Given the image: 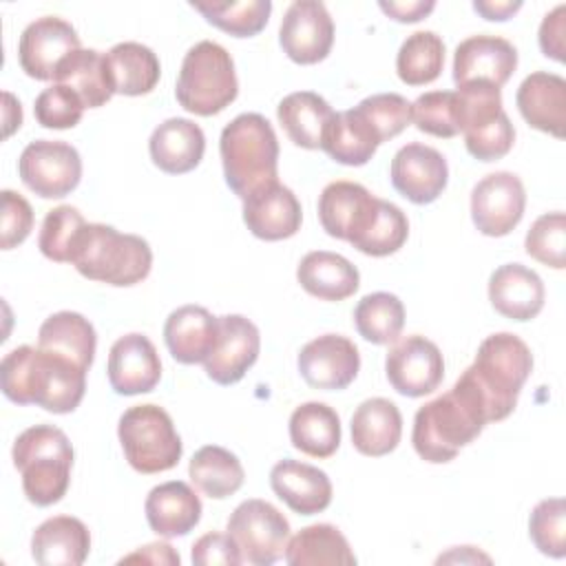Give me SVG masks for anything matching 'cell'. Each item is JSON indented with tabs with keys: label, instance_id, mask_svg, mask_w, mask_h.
<instances>
[{
	"label": "cell",
	"instance_id": "cell-1",
	"mask_svg": "<svg viewBox=\"0 0 566 566\" xmlns=\"http://www.w3.org/2000/svg\"><path fill=\"white\" fill-rule=\"evenodd\" d=\"M0 387L15 405L71 413L84 398L86 369L42 347L20 345L4 354L0 363Z\"/></svg>",
	"mask_w": 566,
	"mask_h": 566
},
{
	"label": "cell",
	"instance_id": "cell-2",
	"mask_svg": "<svg viewBox=\"0 0 566 566\" xmlns=\"http://www.w3.org/2000/svg\"><path fill=\"white\" fill-rule=\"evenodd\" d=\"M486 424L489 413L484 400L462 374L447 394L429 400L416 411L411 442L424 462L442 464L473 442Z\"/></svg>",
	"mask_w": 566,
	"mask_h": 566
},
{
	"label": "cell",
	"instance_id": "cell-3",
	"mask_svg": "<svg viewBox=\"0 0 566 566\" xmlns=\"http://www.w3.org/2000/svg\"><path fill=\"white\" fill-rule=\"evenodd\" d=\"M219 153L226 184L241 201L279 181V139L259 113L237 115L221 130Z\"/></svg>",
	"mask_w": 566,
	"mask_h": 566
},
{
	"label": "cell",
	"instance_id": "cell-4",
	"mask_svg": "<svg viewBox=\"0 0 566 566\" xmlns=\"http://www.w3.org/2000/svg\"><path fill=\"white\" fill-rule=\"evenodd\" d=\"M531 369L533 354L520 336L497 332L480 343L475 360L464 369V376L482 396L489 422L504 420L513 413Z\"/></svg>",
	"mask_w": 566,
	"mask_h": 566
},
{
	"label": "cell",
	"instance_id": "cell-5",
	"mask_svg": "<svg viewBox=\"0 0 566 566\" xmlns=\"http://www.w3.org/2000/svg\"><path fill=\"white\" fill-rule=\"evenodd\" d=\"M71 263L88 281L130 287L150 274L153 250L137 234L119 232L106 223H86L73 248Z\"/></svg>",
	"mask_w": 566,
	"mask_h": 566
},
{
	"label": "cell",
	"instance_id": "cell-6",
	"mask_svg": "<svg viewBox=\"0 0 566 566\" xmlns=\"http://www.w3.org/2000/svg\"><path fill=\"white\" fill-rule=\"evenodd\" d=\"M11 458L22 475V491L31 504L51 506L66 495L73 447L62 429L53 424L24 429L13 442Z\"/></svg>",
	"mask_w": 566,
	"mask_h": 566
},
{
	"label": "cell",
	"instance_id": "cell-7",
	"mask_svg": "<svg viewBox=\"0 0 566 566\" xmlns=\"http://www.w3.org/2000/svg\"><path fill=\"white\" fill-rule=\"evenodd\" d=\"M239 82L232 55L212 40H201L184 55L175 97L181 108L212 117L237 99Z\"/></svg>",
	"mask_w": 566,
	"mask_h": 566
},
{
	"label": "cell",
	"instance_id": "cell-8",
	"mask_svg": "<svg viewBox=\"0 0 566 566\" xmlns=\"http://www.w3.org/2000/svg\"><path fill=\"white\" fill-rule=\"evenodd\" d=\"M117 436L128 464L144 475L175 469L184 453L172 418L159 405L128 407L119 418Z\"/></svg>",
	"mask_w": 566,
	"mask_h": 566
},
{
	"label": "cell",
	"instance_id": "cell-9",
	"mask_svg": "<svg viewBox=\"0 0 566 566\" xmlns=\"http://www.w3.org/2000/svg\"><path fill=\"white\" fill-rule=\"evenodd\" d=\"M228 535L241 551L243 562L270 566L285 555L290 522L265 500L252 497L241 502L228 517Z\"/></svg>",
	"mask_w": 566,
	"mask_h": 566
},
{
	"label": "cell",
	"instance_id": "cell-10",
	"mask_svg": "<svg viewBox=\"0 0 566 566\" xmlns=\"http://www.w3.org/2000/svg\"><path fill=\"white\" fill-rule=\"evenodd\" d=\"M22 184L42 199L71 195L82 179V159L75 146L57 139H35L18 159Z\"/></svg>",
	"mask_w": 566,
	"mask_h": 566
},
{
	"label": "cell",
	"instance_id": "cell-11",
	"mask_svg": "<svg viewBox=\"0 0 566 566\" xmlns=\"http://www.w3.org/2000/svg\"><path fill=\"white\" fill-rule=\"evenodd\" d=\"M389 385L407 398H420L436 391L444 378V358L438 345L420 334L394 343L385 358Z\"/></svg>",
	"mask_w": 566,
	"mask_h": 566
},
{
	"label": "cell",
	"instance_id": "cell-12",
	"mask_svg": "<svg viewBox=\"0 0 566 566\" xmlns=\"http://www.w3.org/2000/svg\"><path fill=\"white\" fill-rule=\"evenodd\" d=\"M526 190L515 172L497 170L471 190V219L486 237H506L524 217Z\"/></svg>",
	"mask_w": 566,
	"mask_h": 566
},
{
	"label": "cell",
	"instance_id": "cell-13",
	"mask_svg": "<svg viewBox=\"0 0 566 566\" xmlns=\"http://www.w3.org/2000/svg\"><path fill=\"white\" fill-rule=\"evenodd\" d=\"M283 53L303 66L323 62L334 44V22L327 7L318 0L292 2L279 27Z\"/></svg>",
	"mask_w": 566,
	"mask_h": 566
},
{
	"label": "cell",
	"instance_id": "cell-14",
	"mask_svg": "<svg viewBox=\"0 0 566 566\" xmlns=\"http://www.w3.org/2000/svg\"><path fill=\"white\" fill-rule=\"evenodd\" d=\"M380 199L356 181H332L318 195V221L323 230L356 245L378 214Z\"/></svg>",
	"mask_w": 566,
	"mask_h": 566
},
{
	"label": "cell",
	"instance_id": "cell-15",
	"mask_svg": "<svg viewBox=\"0 0 566 566\" xmlns=\"http://www.w3.org/2000/svg\"><path fill=\"white\" fill-rule=\"evenodd\" d=\"M80 35L71 22L57 15H42L27 24L18 42V60L22 71L33 80H53L62 60L75 53Z\"/></svg>",
	"mask_w": 566,
	"mask_h": 566
},
{
	"label": "cell",
	"instance_id": "cell-16",
	"mask_svg": "<svg viewBox=\"0 0 566 566\" xmlns=\"http://www.w3.org/2000/svg\"><path fill=\"white\" fill-rule=\"evenodd\" d=\"M296 365L310 387L338 391L349 387L358 376L360 354L347 336L323 334L301 347Z\"/></svg>",
	"mask_w": 566,
	"mask_h": 566
},
{
	"label": "cell",
	"instance_id": "cell-17",
	"mask_svg": "<svg viewBox=\"0 0 566 566\" xmlns=\"http://www.w3.org/2000/svg\"><path fill=\"white\" fill-rule=\"evenodd\" d=\"M259 349L261 334L250 318L241 314L219 316L217 343L203 360V369L217 385H234L256 363Z\"/></svg>",
	"mask_w": 566,
	"mask_h": 566
},
{
	"label": "cell",
	"instance_id": "cell-18",
	"mask_svg": "<svg viewBox=\"0 0 566 566\" xmlns=\"http://www.w3.org/2000/svg\"><path fill=\"white\" fill-rule=\"evenodd\" d=\"M391 186L411 203L424 206L436 201L449 181V166L440 150L411 142L402 146L389 166Z\"/></svg>",
	"mask_w": 566,
	"mask_h": 566
},
{
	"label": "cell",
	"instance_id": "cell-19",
	"mask_svg": "<svg viewBox=\"0 0 566 566\" xmlns=\"http://www.w3.org/2000/svg\"><path fill=\"white\" fill-rule=\"evenodd\" d=\"M106 374L119 396L153 391L161 378V360L153 340L137 332L117 338L108 352Z\"/></svg>",
	"mask_w": 566,
	"mask_h": 566
},
{
	"label": "cell",
	"instance_id": "cell-20",
	"mask_svg": "<svg viewBox=\"0 0 566 566\" xmlns=\"http://www.w3.org/2000/svg\"><path fill=\"white\" fill-rule=\"evenodd\" d=\"M517 69V49L500 35H471L455 46L453 82H489L504 86Z\"/></svg>",
	"mask_w": 566,
	"mask_h": 566
},
{
	"label": "cell",
	"instance_id": "cell-21",
	"mask_svg": "<svg viewBox=\"0 0 566 566\" xmlns=\"http://www.w3.org/2000/svg\"><path fill=\"white\" fill-rule=\"evenodd\" d=\"M303 219L301 201L296 195L274 181L248 199H243V223L248 230L263 241H283L298 232Z\"/></svg>",
	"mask_w": 566,
	"mask_h": 566
},
{
	"label": "cell",
	"instance_id": "cell-22",
	"mask_svg": "<svg viewBox=\"0 0 566 566\" xmlns=\"http://www.w3.org/2000/svg\"><path fill=\"white\" fill-rule=\"evenodd\" d=\"M546 290L537 272L522 263H504L489 279V301L511 321H531L544 307Z\"/></svg>",
	"mask_w": 566,
	"mask_h": 566
},
{
	"label": "cell",
	"instance_id": "cell-23",
	"mask_svg": "<svg viewBox=\"0 0 566 566\" xmlns=\"http://www.w3.org/2000/svg\"><path fill=\"white\" fill-rule=\"evenodd\" d=\"M515 104L528 126L564 137L566 126V80L557 73L535 71L526 75L515 93Z\"/></svg>",
	"mask_w": 566,
	"mask_h": 566
},
{
	"label": "cell",
	"instance_id": "cell-24",
	"mask_svg": "<svg viewBox=\"0 0 566 566\" xmlns=\"http://www.w3.org/2000/svg\"><path fill=\"white\" fill-rule=\"evenodd\" d=\"M270 486L298 515H316L332 502V482L325 471L285 458L270 471Z\"/></svg>",
	"mask_w": 566,
	"mask_h": 566
},
{
	"label": "cell",
	"instance_id": "cell-25",
	"mask_svg": "<svg viewBox=\"0 0 566 566\" xmlns=\"http://www.w3.org/2000/svg\"><path fill=\"white\" fill-rule=\"evenodd\" d=\"M201 500L195 489L181 480L161 482L150 489L144 513L150 531L159 537L188 535L201 520Z\"/></svg>",
	"mask_w": 566,
	"mask_h": 566
},
{
	"label": "cell",
	"instance_id": "cell-26",
	"mask_svg": "<svg viewBox=\"0 0 566 566\" xmlns=\"http://www.w3.org/2000/svg\"><path fill=\"white\" fill-rule=\"evenodd\" d=\"M219 332V316L201 305H181L172 310L164 323V340L170 356L181 365L203 363Z\"/></svg>",
	"mask_w": 566,
	"mask_h": 566
},
{
	"label": "cell",
	"instance_id": "cell-27",
	"mask_svg": "<svg viewBox=\"0 0 566 566\" xmlns=\"http://www.w3.org/2000/svg\"><path fill=\"white\" fill-rule=\"evenodd\" d=\"M148 153L159 170L168 175H184L195 170L203 159L206 135L192 119L170 117L153 130Z\"/></svg>",
	"mask_w": 566,
	"mask_h": 566
},
{
	"label": "cell",
	"instance_id": "cell-28",
	"mask_svg": "<svg viewBox=\"0 0 566 566\" xmlns=\"http://www.w3.org/2000/svg\"><path fill=\"white\" fill-rule=\"evenodd\" d=\"M91 533L71 515L44 520L31 537V555L40 566H80L88 557Z\"/></svg>",
	"mask_w": 566,
	"mask_h": 566
},
{
	"label": "cell",
	"instance_id": "cell-29",
	"mask_svg": "<svg viewBox=\"0 0 566 566\" xmlns=\"http://www.w3.org/2000/svg\"><path fill=\"white\" fill-rule=\"evenodd\" d=\"M402 436L400 409L387 398L363 400L352 416V444L358 453L380 458L391 453Z\"/></svg>",
	"mask_w": 566,
	"mask_h": 566
},
{
	"label": "cell",
	"instance_id": "cell-30",
	"mask_svg": "<svg viewBox=\"0 0 566 566\" xmlns=\"http://www.w3.org/2000/svg\"><path fill=\"white\" fill-rule=\"evenodd\" d=\"M296 279L307 294L321 301H345L360 285L356 265L343 254L327 250L307 252L296 268Z\"/></svg>",
	"mask_w": 566,
	"mask_h": 566
},
{
	"label": "cell",
	"instance_id": "cell-31",
	"mask_svg": "<svg viewBox=\"0 0 566 566\" xmlns=\"http://www.w3.org/2000/svg\"><path fill=\"white\" fill-rule=\"evenodd\" d=\"M378 146V135L356 106L334 113L321 142V150L343 166H365L376 155Z\"/></svg>",
	"mask_w": 566,
	"mask_h": 566
},
{
	"label": "cell",
	"instance_id": "cell-32",
	"mask_svg": "<svg viewBox=\"0 0 566 566\" xmlns=\"http://www.w3.org/2000/svg\"><path fill=\"white\" fill-rule=\"evenodd\" d=\"M38 347L71 358L86 371L93 365L97 334L88 318L77 312H55L51 314L38 332Z\"/></svg>",
	"mask_w": 566,
	"mask_h": 566
},
{
	"label": "cell",
	"instance_id": "cell-33",
	"mask_svg": "<svg viewBox=\"0 0 566 566\" xmlns=\"http://www.w3.org/2000/svg\"><path fill=\"white\" fill-rule=\"evenodd\" d=\"M104 55L115 93L137 97L150 93L157 86L161 64L155 51L146 44L119 42Z\"/></svg>",
	"mask_w": 566,
	"mask_h": 566
},
{
	"label": "cell",
	"instance_id": "cell-34",
	"mask_svg": "<svg viewBox=\"0 0 566 566\" xmlns=\"http://www.w3.org/2000/svg\"><path fill=\"white\" fill-rule=\"evenodd\" d=\"M279 124L285 135L301 148L316 150L321 148L323 133L334 117L332 106L325 97L314 91H296L285 95L276 106Z\"/></svg>",
	"mask_w": 566,
	"mask_h": 566
},
{
	"label": "cell",
	"instance_id": "cell-35",
	"mask_svg": "<svg viewBox=\"0 0 566 566\" xmlns=\"http://www.w3.org/2000/svg\"><path fill=\"white\" fill-rule=\"evenodd\" d=\"M290 442L305 455L325 460L340 444V418L325 402H303L290 416Z\"/></svg>",
	"mask_w": 566,
	"mask_h": 566
},
{
	"label": "cell",
	"instance_id": "cell-36",
	"mask_svg": "<svg viewBox=\"0 0 566 566\" xmlns=\"http://www.w3.org/2000/svg\"><path fill=\"white\" fill-rule=\"evenodd\" d=\"M285 562L290 566H354L356 555L345 535L332 524H312L287 539Z\"/></svg>",
	"mask_w": 566,
	"mask_h": 566
},
{
	"label": "cell",
	"instance_id": "cell-37",
	"mask_svg": "<svg viewBox=\"0 0 566 566\" xmlns=\"http://www.w3.org/2000/svg\"><path fill=\"white\" fill-rule=\"evenodd\" d=\"M53 84L73 88L86 108H99L115 95L106 69V55L95 49H77L62 60L53 75Z\"/></svg>",
	"mask_w": 566,
	"mask_h": 566
},
{
	"label": "cell",
	"instance_id": "cell-38",
	"mask_svg": "<svg viewBox=\"0 0 566 566\" xmlns=\"http://www.w3.org/2000/svg\"><path fill=\"white\" fill-rule=\"evenodd\" d=\"M188 475L192 484L212 500H223L237 493L245 480L239 458L217 444H206L190 458Z\"/></svg>",
	"mask_w": 566,
	"mask_h": 566
},
{
	"label": "cell",
	"instance_id": "cell-39",
	"mask_svg": "<svg viewBox=\"0 0 566 566\" xmlns=\"http://www.w3.org/2000/svg\"><path fill=\"white\" fill-rule=\"evenodd\" d=\"M354 325L374 345L396 343L405 327V305L396 294L371 292L354 307Z\"/></svg>",
	"mask_w": 566,
	"mask_h": 566
},
{
	"label": "cell",
	"instance_id": "cell-40",
	"mask_svg": "<svg viewBox=\"0 0 566 566\" xmlns=\"http://www.w3.org/2000/svg\"><path fill=\"white\" fill-rule=\"evenodd\" d=\"M444 66V42L433 31L411 33L398 49L396 73L407 86H424L440 77Z\"/></svg>",
	"mask_w": 566,
	"mask_h": 566
},
{
	"label": "cell",
	"instance_id": "cell-41",
	"mask_svg": "<svg viewBox=\"0 0 566 566\" xmlns=\"http://www.w3.org/2000/svg\"><path fill=\"white\" fill-rule=\"evenodd\" d=\"M212 27L234 38H252L265 29L272 2L270 0H243V2H190Z\"/></svg>",
	"mask_w": 566,
	"mask_h": 566
},
{
	"label": "cell",
	"instance_id": "cell-42",
	"mask_svg": "<svg viewBox=\"0 0 566 566\" xmlns=\"http://www.w3.org/2000/svg\"><path fill=\"white\" fill-rule=\"evenodd\" d=\"M84 226L86 221L82 212L73 206H57L49 210L38 234L40 252L55 263H71L73 248Z\"/></svg>",
	"mask_w": 566,
	"mask_h": 566
},
{
	"label": "cell",
	"instance_id": "cell-43",
	"mask_svg": "<svg viewBox=\"0 0 566 566\" xmlns=\"http://www.w3.org/2000/svg\"><path fill=\"white\" fill-rule=\"evenodd\" d=\"M407 237H409L407 214L396 203L380 199L374 223L354 248L367 256H389L405 245Z\"/></svg>",
	"mask_w": 566,
	"mask_h": 566
},
{
	"label": "cell",
	"instance_id": "cell-44",
	"mask_svg": "<svg viewBox=\"0 0 566 566\" xmlns=\"http://www.w3.org/2000/svg\"><path fill=\"white\" fill-rule=\"evenodd\" d=\"M526 254L542 265L564 270L566 265V217L562 210L546 212L533 221L524 239Z\"/></svg>",
	"mask_w": 566,
	"mask_h": 566
},
{
	"label": "cell",
	"instance_id": "cell-45",
	"mask_svg": "<svg viewBox=\"0 0 566 566\" xmlns=\"http://www.w3.org/2000/svg\"><path fill=\"white\" fill-rule=\"evenodd\" d=\"M528 535L542 555L555 559L566 555V504L562 497L537 502L528 517Z\"/></svg>",
	"mask_w": 566,
	"mask_h": 566
},
{
	"label": "cell",
	"instance_id": "cell-46",
	"mask_svg": "<svg viewBox=\"0 0 566 566\" xmlns=\"http://www.w3.org/2000/svg\"><path fill=\"white\" fill-rule=\"evenodd\" d=\"M411 122L420 133L451 139L460 133L455 91H429L411 104Z\"/></svg>",
	"mask_w": 566,
	"mask_h": 566
},
{
	"label": "cell",
	"instance_id": "cell-47",
	"mask_svg": "<svg viewBox=\"0 0 566 566\" xmlns=\"http://www.w3.org/2000/svg\"><path fill=\"white\" fill-rule=\"evenodd\" d=\"M356 108L371 124L380 144L394 139L411 124V102L398 93L369 95Z\"/></svg>",
	"mask_w": 566,
	"mask_h": 566
},
{
	"label": "cell",
	"instance_id": "cell-48",
	"mask_svg": "<svg viewBox=\"0 0 566 566\" xmlns=\"http://www.w3.org/2000/svg\"><path fill=\"white\" fill-rule=\"evenodd\" d=\"M84 108V102L73 88L64 84H51L35 97L33 115L40 126L64 130L80 124Z\"/></svg>",
	"mask_w": 566,
	"mask_h": 566
},
{
	"label": "cell",
	"instance_id": "cell-49",
	"mask_svg": "<svg viewBox=\"0 0 566 566\" xmlns=\"http://www.w3.org/2000/svg\"><path fill=\"white\" fill-rule=\"evenodd\" d=\"M515 142V128L506 113H500L493 122L464 135V146L471 157L480 161H495L509 155Z\"/></svg>",
	"mask_w": 566,
	"mask_h": 566
},
{
	"label": "cell",
	"instance_id": "cell-50",
	"mask_svg": "<svg viewBox=\"0 0 566 566\" xmlns=\"http://www.w3.org/2000/svg\"><path fill=\"white\" fill-rule=\"evenodd\" d=\"M2 239L0 245L2 250H11L20 245L33 230V208L31 203L13 192V190H2Z\"/></svg>",
	"mask_w": 566,
	"mask_h": 566
},
{
	"label": "cell",
	"instance_id": "cell-51",
	"mask_svg": "<svg viewBox=\"0 0 566 566\" xmlns=\"http://www.w3.org/2000/svg\"><path fill=\"white\" fill-rule=\"evenodd\" d=\"M192 564L197 566H214V564H223V566H237L243 562L239 546L234 544V539L228 533H206L201 535L195 544H192V553H190Z\"/></svg>",
	"mask_w": 566,
	"mask_h": 566
},
{
	"label": "cell",
	"instance_id": "cell-52",
	"mask_svg": "<svg viewBox=\"0 0 566 566\" xmlns=\"http://www.w3.org/2000/svg\"><path fill=\"white\" fill-rule=\"evenodd\" d=\"M537 40L546 57H553L555 62L566 60V7L564 4H557L551 13L544 15Z\"/></svg>",
	"mask_w": 566,
	"mask_h": 566
},
{
	"label": "cell",
	"instance_id": "cell-53",
	"mask_svg": "<svg viewBox=\"0 0 566 566\" xmlns=\"http://www.w3.org/2000/svg\"><path fill=\"white\" fill-rule=\"evenodd\" d=\"M380 11L396 22H418L436 9L431 0H411V2H378Z\"/></svg>",
	"mask_w": 566,
	"mask_h": 566
},
{
	"label": "cell",
	"instance_id": "cell-54",
	"mask_svg": "<svg viewBox=\"0 0 566 566\" xmlns=\"http://www.w3.org/2000/svg\"><path fill=\"white\" fill-rule=\"evenodd\" d=\"M122 564L124 562H148V564H179V553L172 551L170 544L166 542H153V544H146L142 548H137L135 553L126 555L119 559Z\"/></svg>",
	"mask_w": 566,
	"mask_h": 566
},
{
	"label": "cell",
	"instance_id": "cell-55",
	"mask_svg": "<svg viewBox=\"0 0 566 566\" xmlns=\"http://www.w3.org/2000/svg\"><path fill=\"white\" fill-rule=\"evenodd\" d=\"M473 9L484 18V20H493V22H504L509 20L513 13H517L522 9V2H511V0H502V2H493V0H475Z\"/></svg>",
	"mask_w": 566,
	"mask_h": 566
},
{
	"label": "cell",
	"instance_id": "cell-56",
	"mask_svg": "<svg viewBox=\"0 0 566 566\" xmlns=\"http://www.w3.org/2000/svg\"><path fill=\"white\" fill-rule=\"evenodd\" d=\"M4 97V137H9L15 128H20L22 124V106L20 102L11 95V93H2Z\"/></svg>",
	"mask_w": 566,
	"mask_h": 566
}]
</instances>
